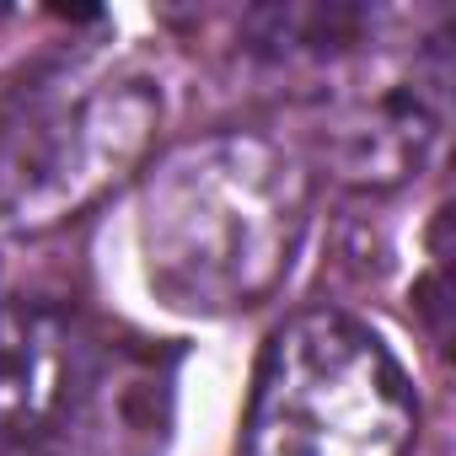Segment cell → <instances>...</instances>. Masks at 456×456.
I'll use <instances>...</instances> for the list:
<instances>
[{
  "instance_id": "cell-2",
  "label": "cell",
  "mask_w": 456,
  "mask_h": 456,
  "mask_svg": "<svg viewBox=\"0 0 456 456\" xmlns=\"http://www.w3.org/2000/svg\"><path fill=\"white\" fill-rule=\"evenodd\" d=\"M161 97L145 76L81 54H33L0 70V215L54 225L102 199L145 151Z\"/></svg>"
},
{
  "instance_id": "cell-4",
  "label": "cell",
  "mask_w": 456,
  "mask_h": 456,
  "mask_svg": "<svg viewBox=\"0 0 456 456\" xmlns=\"http://www.w3.org/2000/svg\"><path fill=\"white\" fill-rule=\"evenodd\" d=\"M172 370L177 349L145 338L86 344V365L70 397V424L86 456H161L172 435Z\"/></svg>"
},
{
  "instance_id": "cell-1",
  "label": "cell",
  "mask_w": 456,
  "mask_h": 456,
  "mask_svg": "<svg viewBox=\"0 0 456 456\" xmlns=\"http://www.w3.org/2000/svg\"><path fill=\"white\" fill-rule=\"evenodd\" d=\"M306 232V177L253 134H215L167 156L140 204L151 290L177 312H248L269 301Z\"/></svg>"
},
{
  "instance_id": "cell-3",
  "label": "cell",
  "mask_w": 456,
  "mask_h": 456,
  "mask_svg": "<svg viewBox=\"0 0 456 456\" xmlns=\"http://www.w3.org/2000/svg\"><path fill=\"white\" fill-rule=\"evenodd\" d=\"M413 435V387L365 322L301 312L269 338L242 456H408Z\"/></svg>"
},
{
  "instance_id": "cell-5",
  "label": "cell",
  "mask_w": 456,
  "mask_h": 456,
  "mask_svg": "<svg viewBox=\"0 0 456 456\" xmlns=\"http://www.w3.org/2000/svg\"><path fill=\"white\" fill-rule=\"evenodd\" d=\"M86 365L81 328L44 301H0V440H33L70 413Z\"/></svg>"
},
{
  "instance_id": "cell-6",
  "label": "cell",
  "mask_w": 456,
  "mask_h": 456,
  "mask_svg": "<svg viewBox=\"0 0 456 456\" xmlns=\"http://www.w3.org/2000/svg\"><path fill=\"white\" fill-rule=\"evenodd\" d=\"M440 134V76H403L354 102H344L328 124V156L349 183L392 188L424 167Z\"/></svg>"
},
{
  "instance_id": "cell-7",
  "label": "cell",
  "mask_w": 456,
  "mask_h": 456,
  "mask_svg": "<svg viewBox=\"0 0 456 456\" xmlns=\"http://www.w3.org/2000/svg\"><path fill=\"white\" fill-rule=\"evenodd\" d=\"M0 456H54V451L38 440H0Z\"/></svg>"
}]
</instances>
